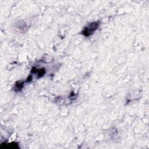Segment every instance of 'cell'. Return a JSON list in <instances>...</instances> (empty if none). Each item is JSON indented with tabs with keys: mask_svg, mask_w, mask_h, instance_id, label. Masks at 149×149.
<instances>
[{
	"mask_svg": "<svg viewBox=\"0 0 149 149\" xmlns=\"http://www.w3.org/2000/svg\"><path fill=\"white\" fill-rule=\"evenodd\" d=\"M99 25L100 23L98 22L90 23L87 27H84V29L82 31L83 34L86 36H89L91 35L98 28Z\"/></svg>",
	"mask_w": 149,
	"mask_h": 149,
	"instance_id": "cell-1",
	"label": "cell"
}]
</instances>
